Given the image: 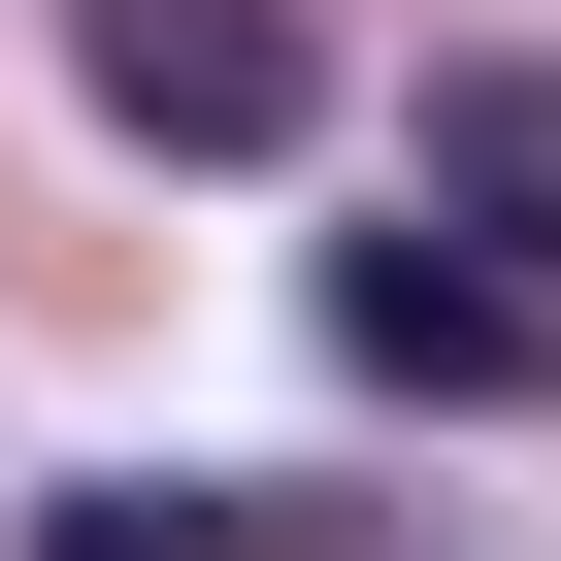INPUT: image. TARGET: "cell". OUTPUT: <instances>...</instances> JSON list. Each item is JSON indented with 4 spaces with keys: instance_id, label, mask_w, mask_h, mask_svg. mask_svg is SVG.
Segmentation results:
<instances>
[{
    "instance_id": "1",
    "label": "cell",
    "mask_w": 561,
    "mask_h": 561,
    "mask_svg": "<svg viewBox=\"0 0 561 561\" xmlns=\"http://www.w3.org/2000/svg\"><path fill=\"white\" fill-rule=\"evenodd\" d=\"M331 364L364 397H561V231H462V198L331 231Z\"/></svg>"
},
{
    "instance_id": "3",
    "label": "cell",
    "mask_w": 561,
    "mask_h": 561,
    "mask_svg": "<svg viewBox=\"0 0 561 561\" xmlns=\"http://www.w3.org/2000/svg\"><path fill=\"white\" fill-rule=\"evenodd\" d=\"M430 198L462 231H561V67H430Z\"/></svg>"
},
{
    "instance_id": "4",
    "label": "cell",
    "mask_w": 561,
    "mask_h": 561,
    "mask_svg": "<svg viewBox=\"0 0 561 561\" xmlns=\"http://www.w3.org/2000/svg\"><path fill=\"white\" fill-rule=\"evenodd\" d=\"M34 561H231L198 495H34Z\"/></svg>"
},
{
    "instance_id": "2",
    "label": "cell",
    "mask_w": 561,
    "mask_h": 561,
    "mask_svg": "<svg viewBox=\"0 0 561 561\" xmlns=\"http://www.w3.org/2000/svg\"><path fill=\"white\" fill-rule=\"evenodd\" d=\"M67 100L133 165H298L331 133V34H298V0H67Z\"/></svg>"
}]
</instances>
